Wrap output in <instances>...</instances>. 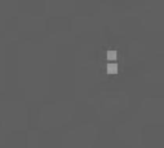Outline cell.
Returning <instances> with one entry per match:
<instances>
[{
    "mask_svg": "<svg viewBox=\"0 0 164 148\" xmlns=\"http://www.w3.org/2000/svg\"><path fill=\"white\" fill-rule=\"evenodd\" d=\"M107 71H109V73H111V74L116 73V71H118V65L115 64V63L109 64V65H107Z\"/></svg>",
    "mask_w": 164,
    "mask_h": 148,
    "instance_id": "6da1fadb",
    "label": "cell"
},
{
    "mask_svg": "<svg viewBox=\"0 0 164 148\" xmlns=\"http://www.w3.org/2000/svg\"><path fill=\"white\" fill-rule=\"evenodd\" d=\"M107 59L109 60H115L116 59V52L115 51H109L107 52Z\"/></svg>",
    "mask_w": 164,
    "mask_h": 148,
    "instance_id": "7a4b0ae2",
    "label": "cell"
}]
</instances>
